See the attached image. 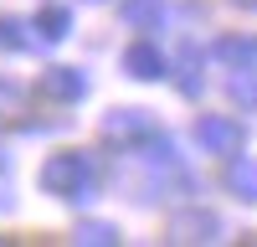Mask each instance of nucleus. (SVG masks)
<instances>
[{"mask_svg":"<svg viewBox=\"0 0 257 247\" xmlns=\"http://www.w3.org/2000/svg\"><path fill=\"white\" fill-rule=\"evenodd\" d=\"M242 124L237 118H221V113H201L196 118V144H206L211 155H237L242 150Z\"/></svg>","mask_w":257,"mask_h":247,"instance_id":"f257e3e1","label":"nucleus"},{"mask_svg":"<svg viewBox=\"0 0 257 247\" xmlns=\"http://www.w3.org/2000/svg\"><path fill=\"white\" fill-rule=\"evenodd\" d=\"M216 237H221L216 211H180L175 216V242H216Z\"/></svg>","mask_w":257,"mask_h":247,"instance_id":"f03ea898","label":"nucleus"},{"mask_svg":"<svg viewBox=\"0 0 257 247\" xmlns=\"http://www.w3.org/2000/svg\"><path fill=\"white\" fill-rule=\"evenodd\" d=\"M88 175H93V165L82 160V155H67V160H57L52 170H47V185H62V191H72V201H82Z\"/></svg>","mask_w":257,"mask_h":247,"instance_id":"7ed1b4c3","label":"nucleus"},{"mask_svg":"<svg viewBox=\"0 0 257 247\" xmlns=\"http://www.w3.org/2000/svg\"><path fill=\"white\" fill-rule=\"evenodd\" d=\"M144 134H155V118H144L134 108H118L108 124H103V139L108 144H128V139H144Z\"/></svg>","mask_w":257,"mask_h":247,"instance_id":"20e7f679","label":"nucleus"},{"mask_svg":"<svg viewBox=\"0 0 257 247\" xmlns=\"http://www.w3.org/2000/svg\"><path fill=\"white\" fill-rule=\"evenodd\" d=\"M226 98L242 113H252L257 108V67H226Z\"/></svg>","mask_w":257,"mask_h":247,"instance_id":"39448f33","label":"nucleus"},{"mask_svg":"<svg viewBox=\"0 0 257 247\" xmlns=\"http://www.w3.org/2000/svg\"><path fill=\"white\" fill-rule=\"evenodd\" d=\"M226 185H231V196L257 201V165H252L247 155H231V160H226Z\"/></svg>","mask_w":257,"mask_h":247,"instance_id":"423d86ee","label":"nucleus"},{"mask_svg":"<svg viewBox=\"0 0 257 247\" xmlns=\"http://www.w3.org/2000/svg\"><path fill=\"white\" fill-rule=\"evenodd\" d=\"M216 57L226 67H252L257 62V41H242V36H221L216 41Z\"/></svg>","mask_w":257,"mask_h":247,"instance_id":"0eeeda50","label":"nucleus"},{"mask_svg":"<svg viewBox=\"0 0 257 247\" xmlns=\"http://www.w3.org/2000/svg\"><path fill=\"white\" fill-rule=\"evenodd\" d=\"M123 67L128 72H134V77H160V67H165V62H160V52L155 47H128V57H123Z\"/></svg>","mask_w":257,"mask_h":247,"instance_id":"6e6552de","label":"nucleus"},{"mask_svg":"<svg viewBox=\"0 0 257 247\" xmlns=\"http://www.w3.org/2000/svg\"><path fill=\"white\" fill-rule=\"evenodd\" d=\"M201 88H206V82H201V52L185 47V52H180V93L201 98Z\"/></svg>","mask_w":257,"mask_h":247,"instance_id":"1a4fd4ad","label":"nucleus"},{"mask_svg":"<svg viewBox=\"0 0 257 247\" xmlns=\"http://www.w3.org/2000/svg\"><path fill=\"white\" fill-rule=\"evenodd\" d=\"M160 16H165L160 0H128V21L134 26H160Z\"/></svg>","mask_w":257,"mask_h":247,"instance_id":"9d476101","label":"nucleus"},{"mask_svg":"<svg viewBox=\"0 0 257 247\" xmlns=\"http://www.w3.org/2000/svg\"><path fill=\"white\" fill-rule=\"evenodd\" d=\"M82 242H113V226H108V221H103V226H98V221L82 226Z\"/></svg>","mask_w":257,"mask_h":247,"instance_id":"9b49d317","label":"nucleus"},{"mask_svg":"<svg viewBox=\"0 0 257 247\" xmlns=\"http://www.w3.org/2000/svg\"><path fill=\"white\" fill-rule=\"evenodd\" d=\"M237 6H242V11H257V0H237Z\"/></svg>","mask_w":257,"mask_h":247,"instance_id":"f8f14e48","label":"nucleus"}]
</instances>
